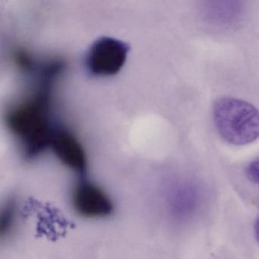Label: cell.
<instances>
[{
  "label": "cell",
  "instance_id": "cell-1",
  "mask_svg": "<svg viewBox=\"0 0 259 259\" xmlns=\"http://www.w3.org/2000/svg\"><path fill=\"white\" fill-rule=\"evenodd\" d=\"M57 78L40 75L36 90L10 109L7 123L22 145L27 160H33L51 147L54 130L50 122V104L52 84Z\"/></svg>",
  "mask_w": 259,
  "mask_h": 259
},
{
  "label": "cell",
  "instance_id": "cell-2",
  "mask_svg": "<svg viewBox=\"0 0 259 259\" xmlns=\"http://www.w3.org/2000/svg\"><path fill=\"white\" fill-rule=\"evenodd\" d=\"M213 117L223 139L237 146L259 139V110L247 101L221 97L213 104Z\"/></svg>",
  "mask_w": 259,
  "mask_h": 259
},
{
  "label": "cell",
  "instance_id": "cell-3",
  "mask_svg": "<svg viewBox=\"0 0 259 259\" xmlns=\"http://www.w3.org/2000/svg\"><path fill=\"white\" fill-rule=\"evenodd\" d=\"M128 51V46L123 42L112 37H102L89 50L86 66L90 73L97 76L116 75L125 64Z\"/></svg>",
  "mask_w": 259,
  "mask_h": 259
},
{
  "label": "cell",
  "instance_id": "cell-4",
  "mask_svg": "<svg viewBox=\"0 0 259 259\" xmlns=\"http://www.w3.org/2000/svg\"><path fill=\"white\" fill-rule=\"evenodd\" d=\"M71 202L78 214L89 219L107 218L114 210L108 194L98 185L89 181L78 182L72 191Z\"/></svg>",
  "mask_w": 259,
  "mask_h": 259
},
{
  "label": "cell",
  "instance_id": "cell-5",
  "mask_svg": "<svg viewBox=\"0 0 259 259\" xmlns=\"http://www.w3.org/2000/svg\"><path fill=\"white\" fill-rule=\"evenodd\" d=\"M51 148L63 165L78 174L87 167V155L79 141L68 130H54Z\"/></svg>",
  "mask_w": 259,
  "mask_h": 259
},
{
  "label": "cell",
  "instance_id": "cell-6",
  "mask_svg": "<svg viewBox=\"0 0 259 259\" xmlns=\"http://www.w3.org/2000/svg\"><path fill=\"white\" fill-rule=\"evenodd\" d=\"M200 200L199 191L195 186L182 185L175 189L170 197L172 214L180 219L190 218L198 210Z\"/></svg>",
  "mask_w": 259,
  "mask_h": 259
},
{
  "label": "cell",
  "instance_id": "cell-7",
  "mask_svg": "<svg viewBox=\"0 0 259 259\" xmlns=\"http://www.w3.org/2000/svg\"><path fill=\"white\" fill-rule=\"evenodd\" d=\"M19 220L17 203L9 200L3 206L0 214V234L2 238H9L16 231Z\"/></svg>",
  "mask_w": 259,
  "mask_h": 259
},
{
  "label": "cell",
  "instance_id": "cell-8",
  "mask_svg": "<svg viewBox=\"0 0 259 259\" xmlns=\"http://www.w3.org/2000/svg\"><path fill=\"white\" fill-rule=\"evenodd\" d=\"M16 66L24 71H30L34 67V62L29 53L22 49L16 50L14 53Z\"/></svg>",
  "mask_w": 259,
  "mask_h": 259
},
{
  "label": "cell",
  "instance_id": "cell-9",
  "mask_svg": "<svg viewBox=\"0 0 259 259\" xmlns=\"http://www.w3.org/2000/svg\"><path fill=\"white\" fill-rule=\"evenodd\" d=\"M246 175L251 182L259 186V160L251 162L248 165Z\"/></svg>",
  "mask_w": 259,
  "mask_h": 259
},
{
  "label": "cell",
  "instance_id": "cell-10",
  "mask_svg": "<svg viewBox=\"0 0 259 259\" xmlns=\"http://www.w3.org/2000/svg\"><path fill=\"white\" fill-rule=\"evenodd\" d=\"M254 235H255L256 239L259 243V215L254 222Z\"/></svg>",
  "mask_w": 259,
  "mask_h": 259
}]
</instances>
